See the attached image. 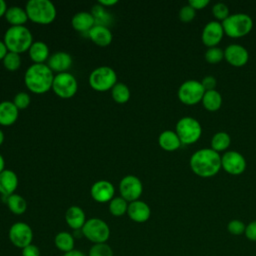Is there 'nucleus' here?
<instances>
[{
    "instance_id": "f257e3e1",
    "label": "nucleus",
    "mask_w": 256,
    "mask_h": 256,
    "mask_svg": "<svg viewBox=\"0 0 256 256\" xmlns=\"http://www.w3.org/2000/svg\"><path fill=\"white\" fill-rule=\"evenodd\" d=\"M190 168L198 176L209 178L215 176L221 167V156L212 148H202L190 157Z\"/></svg>"
},
{
    "instance_id": "f03ea898",
    "label": "nucleus",
    "mask_w": 256,
    "mask_h": 256,
    "mask_svg": "<svg viewBox=\"0 0 256 256\" xmlns=\"http://www.w3.org/2000/svg\"><path fill=\"white\" fill-rule=\"evenodd\" d=\"M55 75L47 64H32L24 74V83L28 90L35 94H43L52 88Z\"/></svg>"
},
{
    "instance_id": "7ed1b4c3",
    "label": "nucleus",
    "mask_w": 256,
    "mask_h": 256,
    "mask_svg": "<svg viewBox=\"0 0 256 256\" xmlns=\"http://www.w3.org/2000/svg\"><path fill=\"white\" fill-rule=\"evenodd\" d=\"M3 41L9 52L21 54L29 50L33 36L26 26H10L4 34Z\"/></svg>"
},
{
    "instance_id": "20e7f679",
    "label": "nucleus",
    "mask_w": 256,
    "mask_h": 256,
    "mask_svg": "<svg viewBox=\"0 0 256 256\" xmlns=\"http://www.w3.org/2000/svg\"><path fill=\"white\" fill-rule=\"evenodd\" d=\"M25 10L29 20L41 25L52 23L57 14L55 5L49 0H29Z\"/></svg>"
},
{
    "instance_id": "39448f33",
    "label": "nucleus",
    "mask_w": 256,
    "mask_h": 256,
    "mask_svg": "<svg viewBox=\"0 0 256 256\" xmlns=\"http://www.w3.org/2000/svg\"><path fill=\"white\" fill-rule=\"evenodd\" d=\"M224 33L230 37L238 38L247 35L253 27V20L246 13L230 14L222 22Z\"/></svg>"
},
{
    "instance_id": "423d86ee",
    "label": "nucleus",
    "mask_w": 256,
    "mask_h": 256,
    "mask_svg": "<svg viewBox=\"0 0 256 256\" xmlns=\"http://www.w3.org/2000/svg\"><path fill=\"white\" fill-rule=\"evenodd\" d=\"M81 232L82 235L93 244L107 243L111 234L109 225L100 218L87 219Z\"/></svg>"
},
{
    "instance_id": "0eeeda50",
    "label": "nucleus",
    "mask_w": 256,
    "mask_h": 256,
    "mask_svg": "<svg viewBox=\"0 0 256 256\" xmlns=\"http://www.w3.org/2000/svg\"><path fill=\"white\" fill-rule=\"evenodd\" d=\"M88 82L93 90L105 92L111 90L117 83V74L111 67L100 66L90 73Z\"/></svg>"
},
{
    "instance_id": "6e6552de",
    "label": "nucleus",
    "mask_w": 256,
    "mask_h": 256,
    "mask_svg": "<svg viewBox=\"0 0 256 256\" xmlns=\"http://www.w3.org/2000/svg\"><path fill=\"white\" fill-rule=\"evenodd\" d=\"M175 132L181 140L182 144L190 145L198 141L202 134V127L199 121L191 116L180 118L175 127Z\"/></svg>"
},
{
    "instance_id": "1a4fd4ad",
    "label": "nucleus",
    "mask_w": 256,
    "mask_h": 256,
    "mask_svg": "<svg viewBox=\"0 0 256 256\" xmlns=\"http://www.w3.org/2000/svg\"><path fill=\"white\" fill-rule=\"evenodd\" d=\"M204 93L205 90L200 81L189 79L179 86L177 95L183 104L195 105L202 100Z\"/></svg>"
},
{
    "instance_id": "9d476101",
    "label": "nucleus",
    "mask_w": 256,
    "mask_h": 256,
    "mask_svg": "<svg viewBox=\"0 0 256 256\" xmlns=\"http://www.w3.org/2000/svg\"><path fill=\"white\" fill-rule=\"evenodd\" d=\"M52 90L58 97L63 99H69L76 94L78 90V83L74 75H72L71 73H58L54 77Z\"/></svg>"
},
{
    "instance_id": "9b49d317",
    "label": "nucleus",
    "mask_w": 256,
    "mask_h": 256,
    "mask_svg": "<svg viewBox=\"0 0 256 256\" xmlns=\"http://www.w3.org/2000/svg\"><path fill=\"white\" fill-rule=\"evenodd\" d=\"M8 238L11 244L22 249L33 241V230L29 224L18 221L13 223L8 230Z\"/></svg>"
},
{
    "instance_id": "f8f14e48",
    "label": "nucleus",
    "mask_w": 256,
    "mask_h": 256,
    "mask_svg": "<svg viewBox=\"0 0 256 256\" xmlns=\"http://www.w3.org/2000/svg\"><path fill=\"white\" fill-rule=\"evenodd\" d=\"M119 192L120 196L130 203L139 200L143 192V184L137 176L126 175L119 183Z\"/></svg>"
},
{
    "instance_id": "ddd939ff",
    "label": "nucleus",
    "mask_w": 256,
    "mask_h": 256,
    "mask_svg": "<svg viewBox=\"0 0 256 256\" xmlns=\"http://www.w3.org/2000/svg\"><path fill=\"white\" fill-rule=\"evenodd\" d=\"M246 160L244 156L235 150L226 151L221 156V167L231 175H240L246 169Z\"/></svg>"
},
{
    "instance_id": "4468645a",
    "label": "nucleus",
    "mask_w": 256,
    "mask_h": 256,
    "mask_svg": "<svg viewBox=\"0 0 256 256\" xmlns=\"http://www.w3.org/2000/svg\"><path fill=\"white\" fill-rule=\"evenodd\" d=\"M224 34L222 23L217 20H212L205 24L202 30L201 39L204 45H206L208 48L214 47L217 46V44L222 40Z\"/></svg>"
},
{
    "instance_id": "2eb2a0df",
    "label": "nucleus",
    "mask_w": 256,
    "mask_h": 256,
    "mask_svg": "<svg viewBox=\"0 0 256 256\" xmlns=\"http://www.w3.org/2000/svg\"><path fill=\"white\" fill-rule=\"evenodd\" d=\"M224 58L230 65L235 67H241L248 62L249 53L244 46L233 43L225 48Z\"/></svg>"
},
{
    "instance_id": "dca6fc26",
    "label": "nucleus",
    "mask_w": 256,
    "mask_h": 256,
    "mask_svg": "<svg viewBox=\"0 0 256 256\" xmlns=\"http://www.w3.org/2000/svg\"><path fill=\"white\" fill-rule=\"evenodd\" d=\"M90 194L93 200H95L96 202L107 203L115 197V188L110 181L99 180L92 185L90 189Z\"/></svg>"
},
{
    "instance_id": "f3484780",
    "label": "nucleus",
    "mask_w": 256,
    "mask_h": 256,
    "mask_svg": "<svg viewBox=\"0 0 256 256\" xmlns=\"http://www.w3.org/2000/svg\"><path fill=\"white\" fill-rule=\"evenodd\" d=\"M127 215L133 222L144 223L149 220L151 216V209L146 202L136 200L128 204Z\"/></svg>"
},
{
    "instance_id": "a211bd4d",
    "label": "nucleus",
    "mask_w": 256,
    "mask_h": 256,
    "mask_svg": "<svg viewBox=\"0 0 256 256\" xmlns=\"http://www.w3.org/2000/svg\"><path fill=\"white\" fill-rule=\"evenodd\" d=\"M72 57L69 53L59 51L55 52L48 58V67L53 71L58 73L67 72V70L72 66Z\"/></svg>"
},
{
    "instance_id": "6ab92c4d",
    "label": "nucleus",
    "mask_w": 256,
    "mask_h": 256,
    "mask_svg": "<svg viewBox=\"0 0 256 256\" xmlns=\"http://www.w3.org/2000/svg\"><path fill=\"white\" fill-rule=\"evenodd\" d=\"M86 220L87 219L84 210L77 205L70 206L65 212V222L74 231L81 230Z\"/></svg>"
},
{
    "instance_id": "aec40b11",
    "label": "nucleus",
    "mask_w": 256,
    "mask_h": 256,
    "mask_svg": "<svg viewBox=\"0 0 256 256\" xmlns=\"http://www.w3.org/2000/svg\"><path fill=\"white\" fill-rule=\"evenodd\" d=\"M88 37L93 43L101 47L108 46L113 39L110 29L107 26L99 25V24H95L88 31Z\"/></svg>"
},
{
    "instance_id": "412c9836",
    "label": "nucleus",
    "mask_w": 256,
    "mask_h": 256,
    "mask_svg": "<svg viewBox=\"0 0 256 256\" xmlns=\"http://www.w3.org/2000/svg\"><path fill=\"white\" fill-rule=\"evenodd\" d=\"M18 187V177L15 172L5 169L0 173V194L8 197L14 194Z\"/></svg>"
},
{
    "instance_id": "4be33fe9",
    "label": "nucleus",
    "mask_w": 256,
    "mask_h": 256,
    "mask_svg": "<svg viewBox=\"0 0 256 256\" xmlns=\"http://www.w3.org/2000/svg\"><path fill=\"white\" fill-rule=\"evenodd\" d=\"M19 116V110L12 101L0 102V125L10 126L16 122Z\"/></svg>"
},
{
    "instance_id": "5701e85b",
    "label": "nucleus",
    "mask_w": 256,
    "mask_h": 256,
    "mask_svg": "<svg viewBox=\"0 0 256 256\" xmlns=\"http://www.w3.org/2000/svg\"><path fill=\"white\" fill-rule=\"evenodd\" d=\"M96 24L95 18L90 12L81 11L73 15L71 19L72 27L79 32H87Z\"/></svg>"
},
{
    "instance_id": "b1692460",
    "label": "nucleus",
    "mask_w": 256,
    "mask_h": 256,
    "mask_svg": "<svg viewBox=\"0 0 256 256\" xmlns=\"http://www.w3.org/2000/svg\"><path fill=\"white\" fill-rule=\"evenodd\" d=\"M159 146L165 151H175L182 145L177 133L173 130H165L158 137Z\"/></svg>"
},
{
    "instance_id": "393cba45",
    "label": "nucleus",
    "mask_w": 256,
    "mask_h": 256,
    "mask_svg": "<svg viewBox=\"0 0 256 256\" xmlns=\"http://www.w3.org/2000/svg\"><path fill=\"white\" fill-rule=\"evenodd\" d=\"M28 52L31 60L36 64H43L50 57L49 48L43 41L33 42Z\"/></svg>"
},
{
    "instance_id": "a878e982",
    "label": "nucleus",
    "mask_w": 256,
    "mask_h": 256,
    "mask_svg": "<svg viewBox=\"0 0 256 256\" xmlns=\"http://www.w3.org/2000/svg\"><path fill=\"white\" fill-rule=\"evenodd\" d=\"M4 16L11 26H24L28 20L25 8L20 6L8 7Z\"/></svg>"
},
{
    "instance_id": "bb28decb",
    "label": "nucleus",
    "mask_w": 256,
    "mask_h": 256,
    "mask_svg": "<svg viewBox=\"0 0 256 256\" xmlns=\"http://www.w3.org/2000/svg\"><path fill=\"white\" fill-rule=\"evenodd\" d=\"M54 245L59 251L67 253L75 249V237L68 231H60L54 237Z\"/></svg>"
},
{
    "instance_id": "cd10ccee",
    "label": "nucleus",
    "mask_w": 256,
    "mask_h": 256,
    "mask_svg": "<svg viewBox=\"0 0 256 256\" xmlns=\"http://www.w3.org/2000/svg\"><path fill=\"white\" fill-rule=\"evenodd\" d=\"M201 102L204 108L208 111H217L222 105V96L216 89L205 91Z\"/></svg>"
},
{
    "instance_id": "c85d7f7f",
    "label": "nucleus",
    "mask_w": 256,
    "mask_h": 256,
    "mask_svg": "<svg viewBox=\"0 0 256 256\" xmlns=\"http://www.w3.org/2000/svg\"><path fill=\"white\" fill-rule=\"evenodd\" d=\"M6 204L10 212L15 215H22L27 210V202L24 197L19 194H12L6 197Z\"/></svg>"
},
{
    "instance_id": "c756f323",
    "label": "nucleus",
    "mask_w": 256,
    "mask_h": 256,
    "mask_svg": "<svg viewBox=\"0 0 256 256\" xmlns=\"http://www.w3.org/2000/svg\"><path fill=\"white\" fill-rule=\"evenodd\" d=\"M231 143V137L227 132L219 131L215 133L211 138V148L216 152L226 150Z\"/></svg>"
},
{
    "instance_id": "7c9ffc66",
    "label": "nucleus",
    "mask_w": 256,
    "mask_h": 256,
    "mask_svg": "<svg viewBox=\"0 0 256 256\" xmlns=\"http://www.w3.org/2000/svg\"><path fill=\"white\" fill-rule=\"evenodd\" d=\"M130 89L124 83H116L111 89L112 99L119 104H124L128 102L130 99Z\"/></svg>"
},
{
    "instance_id": "2f4dec72",
    "label": "nucleus",
    "mask_w": 256,
    "mask_h": 256,
    "mask_svg": "<svg viewBox=\"0 0 256 256\" xmlns=\"http://www.w3.org/2000/svg\"><path fill=\"white\" fill-rule=\"evenodd\" d=\"M128 204L129 202H127L124 198L121 196H116L109 202V212L115 217H121L124 214H127Z\"/></svg>"
},
{
    "instance_id": "473e14b6",
    "label": "nucleus",
    "mask_w": 256,
    "mask_h": 256,
    "mask_svg": "<svg viewBox=\"0 0 256 256\" xmlns=\"http://www.w3.org/2000/svg\"><path fill=\"white\" fill-rule=\"evenodd\" d=\"M87 256H114L113 249L107 243L93 244L89 250Z\"/></svg>"
},
{
    "instance_id": "72a5a7b5",
    "label": "nucleus",
    "mask_w": 256,
    "mask_h": 256,
    "mask_svg": "<svg viewBox=\"0 0 256 256\" xmlns=\"http://www.w3.org/2000/svg\"><path fill=\"white\" fill-rule=\"evenodd\" d=\"M3 66L9 70V71H16L19 69L21 65V57L20 54L14 53V52H9L6 54L4 59L2 60Z\"/></svg>"
},
{
    "instance_id": "f704fd0d",
    "label": "nucleus",
    "mask_w": 256,
    "mask_h": 256,
    "mask_svg": "<svg viewBox=\"0 0 256 256\" xmlns=\"http://www.w3.org/2000/svg\"><path fill=\"white\" fill-rule=\"evenodd\" d=\"M204 57H205V60L208 63H210V64H217L220 61H222V59L224 58V51L221 48L217 47V46L209 47L205 51Z\"/></svg>"
},
{
    "instance_id": "c9c22d12",
    "label": "nucleus",
    "mask_w": 256,
    "mask_h": 256,
    "mask_svg": "<svg viewBox=\"0 0 256 256\" xmlns=\"http://www.w3.org/2000/svg\"><path fill=\"white\" fill-rule=\"evenodd\" d=\"M212 14L217 19V21L218 20L223 21V20H225L230 15L228 6L225 3H223V2H218V3L213 5V7H212Z\"/></svg>"
},
{
    "instance_id": "e433bc0d",
    "label": "nucleus",
    "mask_w": 256,
    "mask_h": 256,
    "mask_svg": "<svg viewBox=\"0 0 256 256\" xmlns=\"http://www.w3.org/2000/svg\"><path fill=\"white\" fill-rule=\"evenodd\" d=\"M245 228L246 225L244 224L243 221L239 220V219H233L230 220L227 224V230L230 234L235 235V236H239L245 233Z\"/></svg>"
},
{
    "instance_id": "4c0bfd02",
    "label": "nucleus",
    "mask_w": 256,
    "mask_h": 256,
    "mask_svg": "<svg viewBox=\"0 0 256 256\" xmlns=\"http://www.w3.org/2000/svg\"><path fill=\"white\" fill-rule=\"evenodd\" d=\"M92 15L94 16L95 18V22L96 24H99V25H104L106 26V22L108 21L109 17L107 15V13L105 12V8L99 4L95 5L93 8H92Z\"/></svg>"
},
{
    "instance_id": "58836bf2",
    "label": "nucleus",
    "mask_w": 256,
    "mask_h": 256,
    "mask_svg": "<svg viewBox=\"0 0 256 256\" xmlns=\"http://www.w3.org/2000/svg\"><path fill=\"white\" fill-rule=\"evenodd\" d=\"M30 101H31L30 96L26 92L17 93L14 96V99H13V103L18 108V110H22V109L27 108L30 104Z\"/></svg>"
},
{
    "instance_id": "ea45409f",
    "label": "nucleus",
    "mask_w": 256,
    "mask_h": 256,
    "mask_svg": "<svg viewBox=\"0 0 256 256\" xmlns=\"http://www.w3.org/2000/svg\"><path fill=\"white\" fill-rule=\"evenodd\" d=\"M196 10L189 4L184 5L179 10V19L182 22H190L195 18Z\"/></svg>"
},
{
    "instance_id": "a19ab883",
    "label": "nucleus",
    "mask_w": 256,
    "mask_h": 256,
    "mask_svg": "<svg viewBox=\"0 0 256 256\" xmlns=\"http://www.w3.org/2000/svg\"><path fill=\"white\" fill-rule=\"evenodd\" d=\"M204 90L205 91H210V90H215L216 85H217V80L214 76L212 75H206L203 77V79L200 81Z\"/></svg>"
},
{
    "instance_id": "79ce46f5",
    "label": "nucleus",
    "mask_w": 256,
    "mask_h": 256,
    "mask_svg": "<svg viewBox=\"0 0 256 256\" xmlns=\"http://www.w3.org/2000/svg\"><path fill=\"white\" fill-rule=\"evenodd\" d=\"M40 249L37 245L31 243L28 246L21 249L22 256H40Z\"/></svg>"
},
{
    "instance_id": "37998d69",
    "label": "nucleus",
    "mask_w": 256,
    "mask_h": 256,
    "mask_svg": "<svg viewBox=\"0 0 256 256\" xmlns=\"http://www.w3.org/2000/svg\"><path fill=\"white\" fill-rule=\"evenodd\" d=\"M244 235L250 241H256V220H253L246 225Z\"/></svg>"
},
{
    "instance_id": "c03bdc74",
    "label": "nucleus",
    "mask_w": 256,
    "mask_h": 256,
    "mask_svg": "<svg viewBox=\"0 0 256 256\" xmlns=\"http://www.w3.org/2000/svg\"><path fill=\"white\" fill-rule=\"evenodd\" d=\"M188 4L195 10H200L209 4V0H189Z\"/></svg>"
},
{
    "instance_id": "a18cd8bd",
    "label": "nucleus",
    "mask_w": 256,
    "mask_h": 256,
    "mask_svg": "<svg viewBox=\"0 0 256 256\" xmlns=\"http://www.w3.org/2000/svg\"><path fill=\"white\" fill-rule=\"evenodd\" d=\"M62 256H87V255L79 249H73L67 253H63Z\"/></svg>"
},
{
    "instance_id": "49530a36",
    "label": "nucleus",
    "mask_w": 256,
    "mask_h": 256,
    "mask_svg": "<svg viewBox=\"0 0 256 256\" xmlns=\"http://www.w3.org/2000/svg\"><path fill=\"white\" fill-rule=\"evenodd\" d=\"M8 53V49L3 40H0V60H3L6 54Z\"/></svg>"
},
{
    "instance_id": "de8ad7c7",
    "label": "nucleus",
    "mask_w": 256,
    "mask_h": 256,
    "mask_svg": "<svg viewBox=\"0 0 256 256\" xmlns=\"http://www.w3.org/2000/svg\"><path fill=\"white\" fill-rule=\"evenodd\" d=\"M117 2H118L117 0H99L98 4L105 8V7H110V6L115 5V4H117Z\"/></svg>"
},
{
    "instance_id": "09e8293b",
    "label": "nucleus",
    "mask_w": 256,
    "mask_h": 256,
    "mask_svg": "<svg viewBox=\"0 0 256 256\" xmlns=\"http://www.w3.org/2000/svg\"><path fill=\"white\" fill-rule=\"evenodd\" d=\"M7 8H8V7H7L6 2H5L4 0H0V18L5 15Z\"/></svg>"
},
{
    "instance_id": "8fccbe9b",
    "label": "nucleus",
    "mask_w": 256,
    "mask_h": 256,
    "mask_svg": "<svg viewBox=\"0 0 256 256\" xmlns=\"http://www.w3.org/2000/svg\"><path fill=\"white\" fill-rule=\"evenodd\" d=\"M5 170V160L3 156L0 154V173Z\"/></svg>"
},
{
    "instance_id": "3c124183",
    "label": "nucleus",
    "mask_w": 256,
    "mask_h": 256,
    "mask_svg": "<svg viewBox=\"0 0 256 256\" xmlns=\"http://www.w3.org/2000/svg\"><path fill=\"white\" fill-rule=\"evenodd\" d=\"M3 142H4V133H3V131L0 129V146L2 145Z\"/></svg>"
}]
</instances>
